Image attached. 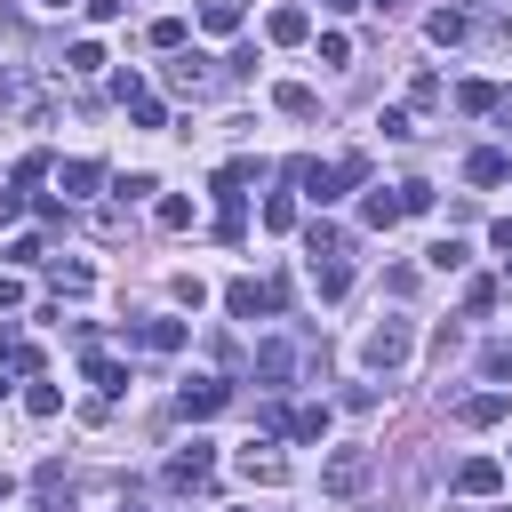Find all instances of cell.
<instances>
[{"label":"cell","instance_id":"cb8c5ba5","mask_svg":"<svg viewBox=\"0 0 512 512\" xmlns=\"http://www.w3.org/2000/svg\"><path fill=\"white\" fill-rule=\"evenodd\" d=\"M456 104H464V112H496V104H504V96H496V88H488V80H464V88H456Z\"/></svg>","mask_w":512,"mask_h":512},{"label":"cell","instance_id":"e575fe53","mask_svg":"<svg viewBox=\"0 0 512 512\" xmlns=\"http://www.w3.org/2000/svg\"><path fill=\"white\" fill-rule=\"evenodd\" d=\"M8 304H24V280H16V272H0V312H8Z\"/></svg>","mask_w":512,"mask_h":512},{"label":"cell","instance_id":"8992f818","mask_svg":"<svg viewBox=\"0 0 512 512\" xmlns=\"http://www.w3.org/2000/svg\"><path fill=\"white\" fill-rule=\"evenodd\" d=\"M184 320H128V344H144V352H184Z\"/></svg>","mask_w":512,"mask_h":512},{"label":"cell","instance_id":"ffe728a7","mask_svg":"<svg viewBox=\"0 0 512 512\" xmlns=\"http://www.w3.org/2000/svg\"><path fill=\"white\" fill-rule=\"evenodd\" d=\"M360 216H368L376 232H384V224H400V184H392V192H368V208H360Z\"/></svg>","mask_w":512,"mask_h":512},{"label":"cell","instance_id":"b9f144b4","mask_svg":"<svg viewBox=\"0 0 512 512\" xmlns=\"http://www.w3.org/2000/svg\"><path fill=\"white\" fill-rule=\"evenodd\" d=\"M232 512H240V504H232Z\"/></svg>","mask_w":512,"mask_h":512},{"label":"cell","instance_id":"1f68e13d","mask_svg":"<svg viewBox=\"0 0 512 512\" xmlns=\"http://www.w3.org/2000/svg\"><path fill=\"white\" fill-rule=\"evenodd\" d=\"M432 208V184H400V216H424Z\"/></svg>","mask_w":512,"mask_h":512},{"label":"cell","instance_id":"7402d4cb","mask_svg":"<svg viewBox=\"0 0 512 512\" xmlns=\"http://www.w3.org/2000/svg\"><path fill=\"white\" fill-rule=\"evenodd\" d=\"M200 24H208V32H240V0H208Z\"/></svg>","mask_w":512,"mask_h":512},{"label":"cell","instance_id":"74e56055","mask_svg":"<svg viewBox=\"0 0 512 512\" xmlns=\"http://www.w3.org/2000/svg\"><path fill=\"white\" fill-rule=\"evenodd\" d=\"M320 8H328V16H352V8H368V0H320Z\"/></svg>","mask_w":512,"mask_h":512},{"label":"cell","instance_id":"ba28073f","mask_svg":"<svg viewBox=\"0 0 512 512\" xmlns=\"http://www.w3.org/2000/svg\"><path fill=\"white\" fill-rule=\"evenodd\" d=\"M288 176H296V184H304V200H320V208H328V200H344L336 168H320V160H288Z\"/></svg>","mask_w":512,"mask_h":512},{"label":"cell","instance_id":"2e32d148","mask_svg":"<svg viewBox=\"0 0 512 512\" xmlns=\"http://www.w3.org/2000/svg\"><path fill=\"white\" fill-rule=\"evenodd\" d=\"M272 104H280L288 120H312V112H320V96H312L304 80H280V88H272Z\"/></svg>","mask_w":512,"mask_h":512},{"label":"cell","instance_id":"83f0119b","mask_svg":"<svg viewBox=\"0 0 512 512\" xmlns=\"http://www.w3.org/2000/svg\"><path fill=\"white\" fill-rule=\"evenodd\" d=\"M288 432H296V440H320V432H328V408H296Z\"/></svg>","mask_w":512,"mask_h":512},{"label":"cell","instance_id":"d4e9b609","mask_svg":"<svg viewBox=\"0 0 512 512\" xmlns=\"http://www.w3.org/2000/svg\"><path fill=\"white\" fill-rule=\"evenodd\" d=\"M88 376H96V392H104V400H120V392H128V368H112V360H88Z\"/></svg>","mask_w":512,"mask_h":512},{"label":"cell","instance_id":"7c38bea8","mask_svg":"<svg viewBox=\"0 0 512 512\" xmlns=\"http://www.w3.org/2000/svg\"><path fill=\"white\" fill-rule=\"evenodd\" d=\"M256 376H264V384H288V376H296V344H280V336L256 344Z\"/></svg>","mask_w":512,"mask_h":512},{"label":"cell","instance_id":"603a6c76","mask_svg":"<svg viewBox=\"0 0 512 512\" xmlns=\"http://www.w3.org/2000/svg\"><path fill=\"white\" fill-rule=\"evenodd\" d=\"M64 72H80V80H88V72H104V48H96V40H72V56H64Z\"/></svg>","mask_w":512,"mask_h":512},{"label":"cell","instance_id":"4316f807","mask_svg":"<svg viewBox=\"0 0 512 512\" xmlns=\"http://www.w3.org/2000/svg\"><path fill=\"white\" fill-rule=\"evenodd\" d=\"M288 224H296V200L272 192V200H264V232H288Z\"/></svg>","mask_w":512,"mask_h":512},{"label":"cell","instance_id":"f1b7e54d","mask_svg":"<svg viewBox=\"0 0 512 512\" xmlns=\"http://www.w3.org/2000/svg\"><path fill=\"white\" fill-rule=\"evenodd\" d=\"M24 408H32V416H56V408H64V392H56V384H32V392H24Z\"/></svg>","mask_w":512,"mask_h":512},{"label":"cell","instance_id":"44dd1931","mask_svg":"<svg viewBox=\"0 0 512 512\" xmlns=\"http://www.w3.org/2000/svg\"><path fill=\"white\" fill-rule=\"evenodd\" d=\"M480 368H488V384H496V392H512V344H488V352H480Z\"/></svg>","mask_w":512,"mask_h":512},{"label":"cell","instance_id":"484cf974","mask_svg":"<svg viewBox=\"0 0 512 512\" xmlns=\"http://www.w3.org/2000/svg\"><path fill=\"white\" fill-rule=\"evenodd\" d=\"M432 40L456 48V40H464V8H440V16H432Z\"/></svg>","mask_w":512,"mask_h":512},{"label":"cell","instance_id":"d6a6232c","mask_svg":"<svg viewBox=\"0 0 512 512\" xmlns=\"http://www.w3.org/2000/svg\"><path fill=\"white\" fill-rule=\"evenodd\" d=\"M192 224V200H160V232H184Z\"/></svg>","mask_w":512,"mask_h":512},{"label":"cell","instance_id":"9c48e42d","mask_svg":"<svg viewBox=\"0 0 512 512\" xmlns=\"http://www.w3.org/2000/svg\"><path fill=\"white\" fill-rule=\"evenodd\" d=\"M456 488H464V496H496V488H504V464H496V456H464V464H456Z\"/></svg>","mask_w":512,"mask_h":512},{"label":"cell","instance_id":"f546056e","mask_svg":"<svg viewBox=\"0 0 512 512\" xmlns=\"http://www.w3.org/2000/svg\"><path fill=\"white\" fill-rule=\"evenodd\" d=\"M320 64H352V40L344 32H320Z\"/></svg>","mask_w":512,"mask_h":512},{"label":"cell","instance_id":"7a4b0ae2","mask_svg":"<svg viewBox=\"0 0 512 512\" xmlns=\"http://www.w3.org/2000/svg\"><path fill=\"white\" fill-rule=\"evenodd\" d=\"M408 352H416V328H408V320H376V328L360 336V360H368V368H400Z\"/></svg>","mask_w":512,"mask_h":512},{"label":"cell","instance_id":"8d00e7d4","mask_svg":"<svg viewBox=\"0 0 512 512\" xmlns=\"http://www.w3.org/2000/svg\"><path fill=\"white\" fill-rule=\"evenodd\" d=\"M496 248H504V256H512V216H496Z\"/></svg>","mask_w":512,"mask_h":512},{"label":"cell","instance_id":"d590c367","mask_svg":"<svg viewBox=\"0 0 512 512\" xmlns=\"http://www.w3.org/2000/svg\"><path fill=\"white\" fill-rule=\"evenodd\" d=\"M24 216V192H0V224H16Z\"/></svg>","mask_w":512,"mask_h":512},{"label":"cell","instance_id":"9a60e30c","mask_svg":"<svg viewBox=\"0 0 512 512\" xmlns=\"http://www.w3.org/2000/svg\"><path fill=\"white\" fill-rule=\"evenodd\" d=\"M168 88H176V96H200V88H208V56H176V64H168Z\"/></svg>","mask_w":512,"mask_h":512},{"label":"cell","instance_id":"ac0fdd59","mask_svg":"<svg viewBox=\"0 0 512 512\" xmlns=\"http://www.w3.org/2000/svg\"><path fill=\"white\" fill-rule=\"evenodd\" d=\"M464 176H472V184H504V176H512V160H504V152H472V160H464Z\"/></svg>","mask_w":512,"mask_h":512},{"label":"cell","instance_id":"f35d334b","mask_svg":"<svg viewBox=\"0 0 512 512\" xmlns=\"http://www.w3.org/2000/svg\"><path fill=\"white\" fill-rule=\"evenodd\" d=\"M368 8H384V16H392V8H400V0H368Z\"/></svg>","mask_w":512,"mask_h":512},{"label":"cell","instance_id":"4fadbf2b","mask_svg":"<svg viewBox=\"0 0 512 512\" xmlns=\"http://www.w3.org/2000/svg\"><path fill=\"white\" fill-rule=\"evenodd\" d=\"M240 472H248V480H256V488H280V480H288V464H280V456H272V448H256V440H248V448H240Z\"/></svg>","mask_w":512,"mask_h":512},{"label":"cell","instance_id":"5bb4252c","mask_svg":"<svg viewBox=\"0 0 512 512\" xmlns=\"http://www.w3.org/2000/svg\"><path fill=\"white\" fill-rule=\"evenodd\" d=\"M312 288H320V296L336 304V296L352 288V264H344V256H312Z\"/></svg>","mask_w":512,"mask_h":512},{"label":"cell","instance_id":"8fae6325","mask_svg":"<svg viewBox=\"0 0 512 512\" xmlns=\"http://www.w3.org/2000/svg\"><path fill=\"white\" fill-rule=\"evenodd\" d=\"M56 184H64V200H88V192L104 184V160H64V168H56Z\"/></svg>","mask_w":512,"mask_h":512},{"label":"cell","instance_id":"30bf717a","mask_svg":"<svg viewBox=\"0 0 512 512\" xmlns=\"http://www.w3.org/2000/svg\"><path fill=\"white\" fill-rule=\"evenodd\" d=\"M264 32H272V40H280V48H296V40H304V32H312V16H304V8H296V0H280V8H272V16H264Z\"/></svg>","mask_w":512,"mask_h":512},{"label":"cell","instance_id":"277c9868","mask_svg":"<svg viewBox=\"0 0 512 512\" xmlns=\"http://www.w3.org/2000/svg\"><path fill=\"white\" fill-rule=\"evenodd\" d=\"M208 472H216V448H208V440H192V448L168 456V488H200Z\"/></svg>","mask_w":512,"mask_h":512},{"label":"cell","instance_id":"ab89813d","mask_svg":"<svg viewBox=\"0 0 512 512\" xmlns=\"http://www.w3.org/2000/svg\"><path fill=\"white\" fill-rule=\"evenodd\" d=\"M40 8H72V0H40Z\"/></svg>","mask_w":512,"mask_h":512},{"label":"cell","instance_id":"60d3db41","mask_svg":"<svg viewBox=\"0 0 512 512\" xmlns=\"http://www.w3.org/2000/svg\"><path fill=\"white\" fill-rule=\"evenodd\" d=\"M464 8H488V0H464Z\"/></svg>","mask_w":512,"mask_h":512},{"label":"cell","instance_id":"6da1fadb","mask_svg":"<svg viewBox=\"0 0 512 512\" xmlns=\"http://www.w3.org/2000/svg\"><path fill=\"white\" fill-rule=\"evenodd\" d=\"M368 480H376V448H336L320 464V496H360Z\"/></svg>","mask_w":512,"mask_h":512},{"label":"cell","instance_id":"3957f363","mask_svg":"<svg viewBox=\"0 0 512 512\" xmlns=\"http://www.w3.org/2000/svg\"><path fill=\"white\" fill-rule=\"evenodd\" d=\"M448 416H456L464 432H488V424H504V416H512V392H496V384H488V392H464Z\"/></svg>","mask_w":512,"mask_h":512},{"label":"cell","instance_id":"d6986e66","mask_svg":"<svg viewBox=\"0 0 512 512\" xmlns=\"http://www.w3.org/2000/svg\"><path fill=\"white\" fill-rule=\"evenodd\" d=\"M464 256H472V248H464V240H456V232H448V240H432V248H424V264H432V272H464Z\"/></svg>","mask_w":512,"mask_h":512},{"label":"cell","instance_id":"52a82bcc","mask_svg":"<svg viewBox=\"0 0 512 512\" xmlns=\"http://www.w3.org/2000/svg\"><path fill=\"white\" fill-rule=\"evenodd\" d=\"M224 400H232V392H224V384H216V376H192V384H184V392H176V416H192V424H200V416H216V408H224Z\"/></svg>","mask_w":512,"mask_h":512},{"label":"cell","instance_id":"5b68a950","mask_svg":"<svg viewBox=\"0 0 512 512\" xmlns=\"http://www.w3.org/2000/svg\"><path fill=\"white\" fill-rule=\"evenodd\" d=\"M272 304H280L272 280H232V288H224V312H232V320H256V312H272Z\"/></svg>","mask_w":512,"mask_h":512},{"label":"cell","instance_id":"836d02e7","mask_svg":"<svg viewBox=\"0 0 512 512\" xmlns=\"http://www.w3.org/2000/svg\"><path fill=\"white\" fill-rule=\"evenodd\" d=\"M312 256H344V232L336 224H312Z\"/></svg>","mask_w":512,"mask_h":512},{"label":"cell","instance_id":"4dcf8cb0","mask_svg":"<svg viewBox=\"0 0 512 512\" xmlns=\"http://www.w3.org/2000/svg\"><path fill=\"white\" fill-rule=\"evenodd\" d=\"M336 184H368V152H344L336 160Z\"/></svg>","mask_w":512,"mask_h":512},{"label":"cell","instance_id":"e0dca14e","mask_svg":"<svg viewBox=\"0 0 512 512\" xmlns=\"http://www.w3.org/2000/svg\"><path fill=\"white\" fill-rule=\"evenodd\" d=\"M48 280H56V296H88V288H96V272H88V264H64V256L48 264Z\"/></svg>","mask_w":512,"mask_h":512}]
</instances>
